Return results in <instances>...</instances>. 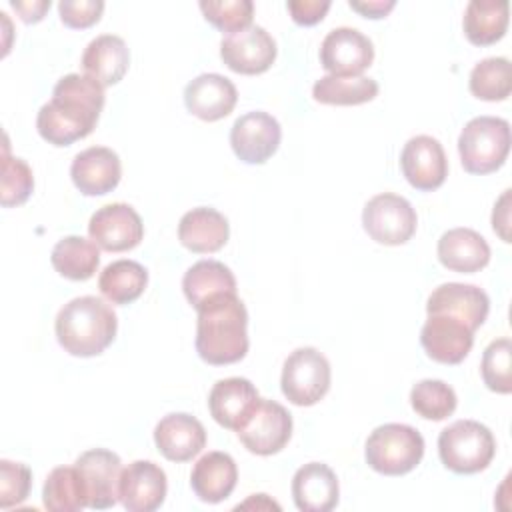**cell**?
Listing matches in <instances>:
<instances>
[{
    "mask_svg": "<svg viewBox=\"0 0 512 512\" xmlns=\"http://www.w3.org/2000/svg\"><path fill=\"white\" fill-rule=\"evenodd\" d=\"M102 0H62L58 4L60 20L68 28H88L96 24L102 16Z\"/></svg>",
    "mask_w": 512,
    "mask_h": 512,
    "instance_id": "40",
    "label": "cell"
},
{
    "mask_svg": "<svg viewBox=\"0 0 512 512\" xmlns=\"http://www.w3.org/2000/svg\"><path fill=\"white\" fill-rule=\"evenodd\" d=\"M468 86L470 92L480 100H506L512 90L510 60L504 56H490L480 60L470 72Z\"/></svg>",
    "mask_w": 512,
    "mask_h": 512,
    "instance_id": "34",
    "label": "cell"
},
{
    "mask_svg": "<svg viewBox=\"0 0 512 512\" xmlns=\"http://www.w3.org/2000/svg\"><path fill=\"white\" fill-rule=\"evenodd\" d=\"M286 8L296 24L312 26L326 16L330 10V0H288Z\"/></svg>",
    "mask_w": 512,
    "mask_h": 512,
    "instance_id": "41",
    "label": "cell"
},
{
    "mask_svg": "<svg viewBox=\"0 0 512 512\" xmlns=\"http://www.w3.org/2000/svg\"><path fill=\"white\" fill-rule=\"evenodd\" d=\"M378 82L368 76H322L312 86V96L320 104L356 106L374 100Z\"/></svg>",
    "mask_w": 512,
    "mask_h": 512,
    "instance_id": "32",
    "label": "cell"
},
{
    "mask_svg": "<svg viewBox=\"0 0 512 512\" xmlns=\"http://www.w3.org/2000/svg\"><path fill=\"white\" fill-rule=\"evenodd\" d=\"M196 312V352L204 362L224 366L246 356L248 312L236 292L222 294Z\"/></svg>",
    "mask_w": 512,
    "mask_h": 512,
    "instance_id": "2",
    "label": "cell"
},
{
    "mask_svg": "<svg viewBox=\"0 0 512 512\" xmlns=\"http://www.w3.org/2000/svg\"><path fill=\"white\" fill-rule=\"evenodd\" d=\"M438 260L444 268L472 274L490 262V246L472 228H452L438 240Z\"/></svg>",
    "mask_w": 512,
    "mask_h": 512,
    "instance_id": "26",
    "label": "cell"
},
{
    "mask_svg": "<svg viewBox=\"0 0 512 512\" xmlns=\"http://www.w3.org/2000/svg\"><path fill=\"white\" fill-rule=\"evenodd\" d=\"M42 502L50 512H80L88 508L82 478L76 466L54 468L44 482Z\"/></svg>",
    "mask_w": 512,
    "mask_h": 512,
    "instance_id": "33",
    "label": "cell"
},
{
    "mask_svg": "<svg viewBox=\"0 0 512 512\" xmlns=\"http://www.w3.org/2000/svg\"><path fill=\"white\" fill-rule=\"evenodd\" d=\"M54 270L68 280H88L100 264V250L94 240L84 236H64L52 248Z\"/></svg>",
    "mask_w": 512,
    "mask_h": 512,
    "instance_id": "30",
    "label": "cell"
},
{
    "mask_svg": "<svg viewBox=\"0 0 512 512\" xmlns=\"http://www.w3.org/2000/svg\"><path fill=\"white\" fill-rule=\"evenodd\" d=\"M418 216L412 204L394 192L372 196L362 210V226L366 234L384 246H400L416 232Z\"/></svg>",
    "mask_w": 512,
    "mask_h": 512,
    "instance_id": "8",
    "label": "cell"
},
{
    "mask_svg": "<svg viewBox=\"0 0 512 512\" xmlns=\"http://www.w3.org/2000/svg\"><path fill=\"white\" fill-rule=\"evenodd\" d=\"M258 402L260 396L256 386L248 378L240 376L218 380L208 394V410L212 418L234 432L250 420Z\"/></svg>",
    "mask_w": 512,
    "mask_h": 512,
    "instance_id": "18",
    "label": "cell"
},
{
    "mask_svg": "<svg viewBox=\"0 0 512 512\" xmlns=\"http://www.w3.org/2000/svg\"><path fill=\"white\" fill-rule=\"evenodd\" d=\"M104 108V86L88 74L62 76L52 98L38 110V134L54 146H70L86 138Z\"/></svg>",
    "mask_w": 512,
    "mask_h": 512,
    "instance_id": "1",
    "label": "cell"
},
{
    "mask_svg": "<svg viewBox=\"0 0 512 512\" xmlns=\"http://www.w3.org/2000/svg\"><path fill=\"white\" fill-rule=\"evenodd\" d=\"M168 482L152 460H134L122 468L120 502L128 512H154L164 504Z\"/></svg>",
    "mask_w": 512,
    "mask_h": 512,
    "instance_id": "17",
    "label": "cell"
},
{
    "mask_svg": "<svg viewBox=\"0 0 512 512\" xmlns=\"http://www.w3.org/2000/svg\"><path fill=\"white\" fill-rule=\"evenodd\" d=\"M340 496L334 470L322 462L300 466L292 478V498L302 512H330Z\"/></svg>",
    "mask_w": 512,
    "mask_h": 512,
    "instance_id": "23",
    "label": "cell"
},
{
    "mask_svg": "<svg viewBox=\"0 0 512 512\" xmlns=\"http://www.w3.org/2000/svg\"><path fill=\"white\" fill-rule=\"evenodd\" d=\"M154 444L166 460L188 462L206 446V430L192 414L172 412L156 424Z\"/></svg>",
    "mask_w": 512,
    "mask_h": 512,
    "instance_id": "21",
    "label": "cell"
},
{
    "mask_svg": "<svg viewBox=\"0 0 512 512\" xmlns=\"http://www.w3.org/2000/svg\"><path fill=\"white\" fill-rule=\"evenodd\" d=\"M278 120L262 110L246 112L230 128V146L246 164H264L280 146Z\"/></svg>",
    "mask_w": 512,
    "mask_h": 512,
    "instance_id": "13",
    "label": "cell"
},
{
    "mask_svg": "<svg viewBox=\"0 0 512 512\" xmlns=\"http://www.w3.org/2000/svg\"><path fill=\"white\" fill-rule=\"evenodd\" d=\"M510 4L508 0H472L462 18L466 38L476 46L498 42L508 28Z\"/></svg>",
    "mask_w": 512,
    "mask_h": 512,
    "instance_id": "29",
    "label": "cell"
},
{
    "mask_svg": "<svg viewBox=\"0 0 512 512\" xmlns=\"http://www.w3.org/2000/svg\"><path fill=\"white\" fill-rule=\"evenodd\" d=\"M90 240L108 252L132 250L144 238L140 214L124 202H112L98 208L88 222Z\"/></svg>",
    "mask_w": 512,
    "mask_h": 512,
    "instance_id": "12",
    "label": "cell"
},
{
    "mask_svg": "<svg viewBox=\"0 0 512 512\" xmlns=\"http://www.w3.org/2000/svg\"><path fill=\"white\" fill-rule=\"evenodd\" d=\"M490 310L488 294L474 286L462 282H446L432 290L426 302L428 314H448L464 324H468L474 332L484 324Z\"/></svg>",
    "mask_w": 512,
    "mask_h": 512,
    "instance_id": "19",
    "label": "cell"
},
{
    "mask_svg": "<svg viewBox=\"0 0 512 512\" xmlns=\"http://www.w3.org/2000/svg\"><path fill=\"white\" fill-rule=\"evenodd\" d=\"M116 330V312L96 296L72 298L58 310L54 322L58 344L80 358L102 354L112 344Z\"/></svg>",
    "mask_w": 512,
    "mask_h": 512,
    "instance_id": "3",
    "label": "cell"
},
{
    "mask_svg": "<svg viewBox=\"0 0 512 512\" xmlns=\"http://www.w3.org/2000/svg\"><path fill=\"white\" fill-rule=\"evenodd\" d=\"M276 40L262 28L250 24L226 34L220 42V58L238 74H262L276 60Z\"/></svg>",
    "mask_w": 512,
    "mask_h": 512,
    "instance_id": "14",
    "label": "cell"
},
{
    "mask_svg": "<svg viewBox=\"0 0 512 512\" xmlns=\"http://www.w3.org/2000/svg\"><path fill=\"white\" fill-rule=\"evenodd\" d=\"M372 60V40L358 28L338 26L320 44V64L332 76H362Z\"/></svg>",
    "mask_w": 512,
    "mask_h": 512,
    "instance_id": "11",
    "label": "cell"
},
{
    "mask_svg": "<svg viewBox=\"0 0 512 512\" xmlns=\"http://www.w3.org/2000/svg\"><path fill=\"white\" fill-rule=\"evenodd\" d=\"M330 378L328 358L320 350L304 346L290 352L284 360L280 386L282 394L294 406H312L326 396Z\"/></svg>",
    "mask_w": 512,
    "mask_h": 512,
    "instance_id": "7",
    "label": "cell"
},
{
    "mask_svg": "<svg viewBox=\"0 0 512 512\" xmlns=\"http://www.w3.org/2000/svg\"><path fill=\"white\" fill-rule=\"evenodd\" d=\"M420 344L428 358L440 364H460L474 344V330L448 314H428Z\"/></svg>",
    "mask_w": 512,
    "mask_h": 512,
    "instance_id": "16",
    "label": "cell"
},
{
    "mask_svg": "<svg viewBox=\"0 0 512 512\" xmlns=\"http://www.w3.org/2000/svg\"><path fill=\"white\" fill-rule=\"evenodd\" d=\"M34 190V176L32 168L28 166L26 160L10 156L8 146H4V156H2V206H20L28 200V196Z\"/></svg>",
    "mask_w": 512,
    "mask_h": 512,
    "instance_id": "37",
    "label": "cell"
},
{
    "mask_svg": "<svg viewBox=\"0 0 512 512\" xmlns=\"http://www.w3.org/2000/svg\"><path fill=\"white\" fill-rule=\"evenodd\" d=\"M482 380L484 384L498 394H510L512 392V342L510 338H498L492 340L484 354L480 364Z\"/></svg>",
    "mask_w": 512,
    "mask_h": 512,
    "instance_id": "36",
    "label": "cell"
},
{
    "mask_svg": "<svg viewBox=\"0 0 512 512\" xmlns=\"http://www.w3.org/2000/svg\"><path fill=\"white\" fill-rule=\"evenodd\" d=\"M236 434L248 452L272 456L288 444L292 436V416L276 400L260 398L254 414Z\"/></svg>",
    "mask_w": 512,
    "mask_h": 512,
    "instance_id": "10",
    "label": "cell"
},
{
    "mask_svg": "<svg viewBox=\"0 0 512 512\" xmlns=\"http://www.w3.org/2000/svg\"><path fill=\"white\" fill-rule=\"evenodd\" d=\"M364 456L368 466L378 474L402 476L420 464L424 438L414 426L388 422L370 432Z\"/></svg>",
    "mask_w": 512,
    "mask_h": 512,
    "instance_id": "4",
    "label": "cell"
},
{
    "mask_svg": "<svg viewBox=\"0 0 512 512\" xmlns=\"http://www.w3.org/2000/svg\"><path fill=\"white\" fill-rule=\"evenodd\" d=\"M198 6L204 18L226 34L248 28L254 16L252 0H200Z\"/></svg>",
    "mask_w": 512,
    "mask_h": 512,
    "instance_id": "38",
    "label": "cell"
},
{
    "mask_svg": "<svg viewBox=\"0 0 512 512\" xmlns=\"http://www.w3.org/2000/svg\"><path fill=\"white\" fill-rule=\"evenodd\" d=\"M148 284L146 268L136 260H114L98 276V288L112 304H130Z\"/></svg>",
    "mask_w": 512,
    "mask_h": 512,
    "instance_id": "31",
    "label": "cell"
},
{
    "mask_svg": "<svg viewBox=\"0 0 512 512\" xmlns=\"http://www.w3.org/2000/svg\"><path fill=\"white\" fill-rule=\"evenodd\" d=\"M74 466L80 472L88 508L106 510L120 500L122 462L118 454L106 448H92L82 452Z\"/></svg>",
    "mask_w": 512,
    "mask_h": 512,
    "instance_id": "9",
    "label": "cell"
},
{
    "mask_svg": "<svg viewBox=\"0 0 512 512\" xmlns=\"http://www.w3.org/2000/svg\"><path fill=\"white\" fill-rule=\"evenodd\" d=\"M236 480L238 468L234 458L218 450H212L198 458L190 474V486L194 494L208 504H218L226 500L236 488Z\"/></svg>",
    "mask_w": 512,
    "mask_h": 512,
    "instance_id": "25",
    "label": "cell"
},
{
    "mask_svg": "<svg viewBox=\"0 0 512 512\" xmlns=\"http://www.w3.org/2000/svg\"><path fill=\"white\" fill-rule=\"evenodd\" d=\"M12 8L20 14L24 22H38L44 18V12L50 8V0H34V2H22V0H12Z\"/></svg>",
    "mask_w": 512,
    "mask_h": 512,
    "instance_id": "44",
    "label": "cell"
},
{
    "mask_svg": "<svg viewBox=\"0 0 512 512\" xmlns=\"http://www.w3.org/2000/svg\"><path fill=\"white\" fill-rule=\"evenodd\" d=\"M182 290L192 308L198 310L222 294L236 292V278L232 270L218 260H198L186 270Z\"/></svg>",
    "mask_w": 512,
    "mask_h": 512,
    "instance_id": "28",
    "label": "cell"
},
{
    "mask_svg": "<svg viewBox=\"0 0 512 512\" xmlns=\"http://www.w3.org/2000/svg\"><path fill=\"white\" fill-rule=\"evenodd\" d=\"M348 4L366 18H384L396 6L394 0H350Z\"/></svg>",
    "mask_w": 512,
    "mask_h": 512,
    "instance_id": "43",
    "label": "cell"
},
{
    "mask_svg": "<svg viewBox=\"0 0 512 512\" xmlns=\"http://www.w3.org/2000/svg\"><path fill=\"white\" fill-rule=\"evenodd\" d=\"M80 64L84 74L92 76L102 86H112L128 72L130 50L120 36L100 34L88 42Z\"/></svg>",
    "mask_w": 512,
    "mask_h": 512,
    "instance_id": "27",
    "label": "cell"
},
{
    "mask_svg": "<svg viewBox=\"0 0 512 512\" xmlns=\"http://www.w3.org/2000/svg\"><path fill=\"white\" fill-rule=\"evenodd\" d=\"M238 100L236 86L222 74L206 72L190 80L184 88V104L188 112L204 122L226 118Z\"/></svg>",
    "mask_w": 512,
    "mask_h": 512,
    "instance_id": "22",
    "label": "cell"
},
{
    "mask_svg": "<svg viewBox=\"0 0 512 512\" xmlns=\"http://www.w3.org/2000/svg\"><path fill=\"white\" fill-rule=\"evenodd\" d=\"M410 404L412 410L426 420H444L456 410L458 398L450 384L424 378L412 386Z\"/></svg>",
    "mask_w": 512,
    "mask_h": 512,
    "instance_id": "35",
    "label": "cell"
},
{
    "mask_svg": "<svg viewBox=\"0 0 512 512\" xmlns=\"http://www.w3.org/2000/svg\"><path fill=\"white\" fill-rule=\"evenodd\" d=\"M492 228L504 242H510V190H504L494 204Z\"/></svg>",
    "mask_w": 512,
    "mask_h": 512,
    "instance_id": "42",
    "label": "cell"
},
{
    "mask_svg": "<svg viewBox=\"0 0 512 512\" xmlns=\"http://www.w3.org/2000/svg\"><path fill=\"white\" fill-rule=\"evenodd\" d=\"M442 464L456 474H476L492 462L496 440L488 426L476 420H456L438 436Z\"/></svg>",
    "mask_w": 512,
    "mask_h": 512,
    "instance_id": "6",
    "label": "cell"
},
{
    "mask_svg": "<svg viewBox=\"0 0 512 512\" xmlns=\"http://www.w3.org/2000/svg\"><path fill=\"white\" fill-rule=\"evenodd\" d=\"M70 176L84 196H102L118 186L122 164L112 148L90 146L74 156Z\"/></svg>",
    "mask_w": 512,
    "mask_h": 512,
    "instance_id": "20",
    "label": "cell"
},
{
    "mask_svg": "<svg viewBox=\"0 0 512 512\" xmlns=\"http://www.w3.org/2000/svg\"><path fill=\"white\" fill-rule=\"evenodd\" d=\"M32 486V472L22 462L0 460V508H12L22 504Z\"/></svg>",
    "mask_w": 512,
    "mask_h": 512,
    "instance_id": "39",
    "label": "cell"
},
{
    "mask_svg": "<svg viewBox=\"0 0 512 512\" xmlns=\"http://www.w3.org/2000/svg\"><path fill=\"white\" fill-rule=\"evenodd\" d=\"M460 162L470 174L496 172L510 152V124L498 116H476L458 136Z\"/></svg>",
    "mask_w": 512,
    "mask_h": 512,
    "instance_id": "5",
    "label": "cell"
},
{
    "mask_svg": "<svg viewBox=\"0 0 512 512\" xmlns=\"http://www.w3.org/2000/svg\"><path fill=\"white\" fill-rule=\"evenodd\" d=\"M230 236V224L224 214L214 208L198 206L188 210L178 224V240L196 254L218 252Z\"/></svg>",
    "mask_w": 512,
    "mask_h": 512,
    "instance_id": "24",
    "label": "cell"
},
{
    "mask_svg": "<svg viewBox=\"0 0 512 512\" xmlns=\"http://www.w3.org/2000/svg\"><path fill=\"white\" fill-rule=\"evenodd\" d=\"M400 168L410 186L422 192L440 188L448 176V160L444 148L436 138L428 134L412 136L404 144L400 154Z\"/></svg>",
    "mask_w": 512,
    "mask_h": 512,
    "instance_id": "15",
    "label": "cell"
}]
</instances>
